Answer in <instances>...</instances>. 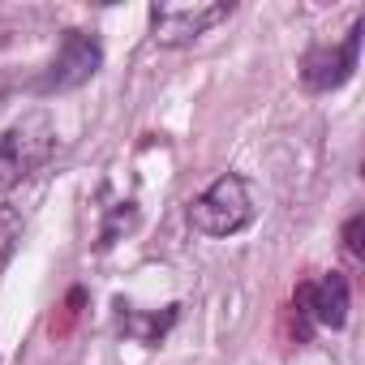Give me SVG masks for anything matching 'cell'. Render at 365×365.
Returning <instances> with one entry per match:
<instances>
[{
  "label": "cell",
  "instance_id": "3",
  "mask_svg": "<svg viewBox=\"0 0 365 365\" xmlns=\"http://www.w3.org/2000/svg\"><path fill=\"white\" fill-rule=\"evenodd\" d=\"M232 18V0H194V5H155L150 9V39L159 48H190L211 26Z\"/></svg>",
  "mask_w": 365,
  "mask_h": 365
},
{
  "label": "cell",
  "instance_id": "7",
  "mask_svg": "<svg viewBox=\"0 0 365 365\" xmlns=\"http://www.w3.org/2000/svg\"><path fill=\"white\" fill-rule=\"evenodd\" d=\"M361 232H365V215H352L348 228H344V245L352 258H365V245H361Z\"/></svg>",
  "mask_w": 365,
  "mask_h": 365
},
{
  "label": "cell",
  "instance_id": "4",
  "mask_svg": "<svg viewBox=\"0 0 365 365\" xmlns=\"http://www.w3.org/2000/svg\"><path fill=\"white\" fill-rule=\"evenodd\" d=\"M103 65V43L86 31H65L48 73L39 78V95H61V91H78L86 86Z\"/></svg>",
  "mask_w": 365,
  "mask_h": 365
},
{
  "label": "cell",
  "instance_id": "6",
  "mask_svg": "<svg viewBox=\"0 0 365 365\" xmlns=\"http://www.w3.org/2000/svg\"><path fill=\"white\" fill-rule=\"evenodd\" d=\"M297 305H301V314H309L314 322L339 331V327L348 322V279L331 271V275H322L318 284H301V288H297Z\"/></svg>",
  "mask_w": 365,
  "mask_h": 365
},
{
  "label": "cell",
  "instance_id": "1",
  "mask_svg": "<svg viewBox=\"0 0 365 365\" xmlns=\"http://www.w3.org/2000/svg\"><path fill=\"white\" fill-rule=\"evenodd\" d=\"M250 220H254V198H250L245 176H237V172L215 176L211 185L190 202V224L202 237H232Z\"/></svg>",
  "mask_w": 365,
  "mask_h": 365
},
{
  "label": "cell",
  "instance_id": "5",
  "mask_svg": "<svg viewBox=\"0 0 365 365\" xmlns=\"http://www.w3.org/2000/svg\"><path fill=\"white\" fill-rule=\"evenodd\" d=\"M356 56H361V22H352V31L344 35V43L335 48H309L305 61H301V82L305 91H335L352 78L356 69Z\"/></svg>",
  "mask_w": 365,
  "mask_h": 365
},
{
  "label": "cell",
  "instance_id": "2",
  "mask_svg": "<svg viewBox=\"0 0 365 365\" xmlns=\"http://www.w3.org/2000/svg\"><path fill=\"white\" fill-rule=\"evenodd\" d=\"M52 150H56V129L43 112H31L18 125H9L0 133V190L22 185L35 168L48 163Z\"/></svg>",
  "mask_w": 365,
  "mask_h": 365
}]
</instances>
